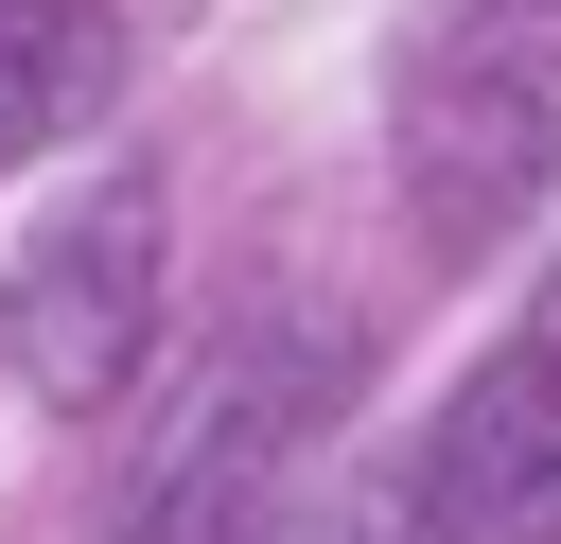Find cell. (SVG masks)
I'll return each mask as SVG.
<instances>
[{
  "instance_id": "6da1fadb",
  "label": "cell",
  "mask_w": 561,
  "mask_h": 544,
  "mask_svg": "<svg viewBox=\"0 0 561 544\" xmlns=\"http://www.w3.org/2000/svg\"><path fill=\"white\" fill-rule=\"evenodd\" d=\"M386 158H403V228L438 263L508 246L561 193V0H438L403 35Z\"/></svg>"
},
{
  "instance_id": "7a4b0ae2",
  "label": "cell",
  "mask_w": 561,
  "mask_h": 544,
  "mask_svg": "<svg viewBox=\"0 0 561 544\" xmlns=\"http://www.w3.org/2000/svg\"><path fill=\"white\" fill-rule=\"evenodd\" d=\"M333 404H351V316H280V298H263V316H228V333L140 404V439H123V474H105V526H88V544H228Z\"/></svg>"
},
{
  "instance_id": "3957f363",
  "label": "cell",
  "mask_w": 561,
  "mask_h": 544,
  "mask_svg": "<svg viewBox=\"0 0 561 544\" xmlns=\"http://www.w3.org/2000/svg\"><path fill=\"white\" fill-rule=\"evenodd\" d=\"M0 351H18L35 404H105V386H140V351H158V175H105V193H70V211L18 246V281H0Z\"/></svg>"
},
{
  "instance_id": "277c9868",
  "label": "cell",
  "mask_w": 561,
  "mask_h": 544,
  "mask_svg": "<svg viewBox=\"0 0 561 544\" xmlns=\"http://www.w3.org/2000/svg\"><path fill=\"white\" fill-rule=\"evenodd\" d=\"M403 491L438 544H561V333L543 316L403 439Z\"/></svg>"
},
{
  "instance_id": "5b68a950",
  "label": "cell",
  "mask_w": 561,
  "mask_h": 544,
  "mask_svg": "<svg viewBox=\"0 0 561 544\" xmlns=\"http://www.w3.org/2000/svg\"><path fill=\"white\" fill-rule=\"evenodd\" d=\"M123 105V18L105 0H0V175L88 140Z\"/></svg>"
},
{
  "instance_id": "8992f818",
  "label": "cell",
  "mask_w": 561,
  "mask_h": 544,
  "mask_svg": "<svg viewBox=\"0 0 561 544\" xmlns=\"http://www.w3.org/2000/svg\"><path fill=\"white\" fill-rule=\"evenodd\" d=\"M228 544H438L421 526V491H403V456H368V474H316V491H263Z\"/></svg>"
},
{
  "instance_id": "52a82bcc",
  "label": "cell",
  "mask_w": 561,
  "mask_h": 544,
  "mask_svg": "<svg viewBox=\"0 0 561 544\" xmlns=\"http://www.w3.org/2000/svg\"><path fill=\"white\" fill-rule=\"evenodd\" d=\"M526 316H543V333H561V281H543V298H526Z\"/></svg>"
}]
</instances>
